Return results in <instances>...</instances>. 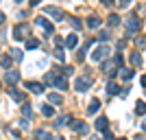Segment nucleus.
Masks as SVG:
<instances>
[{
    "label": "nucleus",
    "mask_w": 146,
    "mask_h": 140,
    "mask_svg": "<svg viewBox=\"0 0 146 140\" xmlns=\"http://www.w3.org/2000/svg\"><path fill=\"white\" fill-rule=\"evenodd\" d=\"M107 55H109V48L100 44V46H96V48H94V53H92V59H94V61H103Z\"/></svg>",
    "instance_id": "nucleus-1"
},
{
    "label": "nucleus",
    "mask_w": 146,
    "mask_h": 140,
    "mask_svg": "<svg viewBox=\"0 0 146 140\" xmlns=\"http://www.w3.org/2000/svg\"><path fill=\"white\" fill-rule=\"evenodd\" d=\"M5 81H7L9 85H15V83L20 81V72H18V70H7V74H5Z\"/></svg>",
    "instance_id": "nucleus-2"
},
{
    "label": "nucleus",
    "mask_w": 146,
    "mask_h": 140,
    "mask_svg": "<svg viewBox=\"0 0 146 140\" xmlns=\"http://www.w3.org/2000/svg\"><path fill=\"white\" fill-rule=\"evenodd\" d=\"M26 90H29V92H35V94H42V92H44V85L42 83H37V81H26Z\"/></svg>",
    "instance_id": "nucleus-3"
},
{
    "label": "nucleus",
    "mask_w": 146,
    "mask_h": 140,
    "mask_svg": "<svg viewBox=\"0 0 146 140\" xmlns=\"http://www.w3.org/2000/svg\"><path fill=\"white\" fill-rule=\"evenodd\" d=\"M74 88H76L79 92L90 90V79H83V77H81V79H76V81H74Z\"/></svg>",
    "instance_id": "nucleus-4"
},
{
    "label": "nucleus",
    "mask_w": 146,
    "mask_h": 140,
    "mask_svg": "<svg viewBox=\"0 0 146 140\" xmlns=\"http://www.w3.org/2000/svg\"><path fill=\"white\" fill-rule=\"evenodd\" d=\"M94 127H96L98 131H107V127H109V121H107L105 116H98V118H96V125H94Z\"/></svg>",
    "instance_id": "nucleus-5"
},
{
    "label": "nucleus",
    "mask_w": 146,
    "mask_h": 140,
    "mask_svg": "<svg viewBox=\"0 0 146 140\" xmlns=\"http://www.w3.org/2000/svg\"><path fill=\"white\" fill-rule=\"evenodd\" d=\"M70 127H72L74 131H79V134H87V125H85V123H81V121L70 123Z\"/></svg>",
    "instance_id": "nucleus-6"
},
{
    "label": "nucleus",
    "mask_w": 146,
    "mask_h": 140,
    "mask_svg": "<svg viewBox=\"0 0 146 140\" xmlns=\"http://www.w3.org/2000/svg\"><path fill=\"white\" fill-rule=\"evenodd\" d=\"M137 26H140V20L135 18V15H133V18H129V22H127V31H129V33H135Z\"/></svg>",
    "instance_id": "nucleus-7"
},
{
    "label": "nucleus",
    "mask_w": 146,
    "mask_h": 140,
    "mask_svg": "<svg viewBox=\"0 0 146 140\" xmlns=\"http://www.w3.org/2000/svg\"><path fill=\"white\" fill-rule=\"evenodd\" d=\"M103 70L109 74V77H113V74H116V61H105V64H103Z\"/></svg>",
    "instance_id": "nucleus-8"
},
{
    "label": "nucleus",
    "mask_w": 146,
    "mask_h": 140,
    "mask_svg": "<svg viewBox=\"0 0 146 140\" xmlns=\"http://www.w3.org/2000/svg\"><path fill=\"white\" fill-rule=\"evenodd\" d=\"M46 11H48L55 20H63V11H61V9H57V7H48Z\"/></svg>",
    "instance_id": "nucleus-9"
},
{
    "label": "nucleus",
    "mask_w": 146,
    "mask_h": 140,
    "mask_svg": "<svg viewBox=\"0 0 146 140\" xmlns=\"http://www.w3.org/2000/svg\"><path fill=\"white\" fill-rule=\"evenodd\" d=\"M26 31H29V26H26V24H20L18 26V29H13V33H15V37H18V40H24V33H26Z\"/></svg>",
    "instance_id": "nucleus-10"
},
{
    "label": "nucleus",
    "mask_w": 146,
    "mask_h": 140,
    "mask_svg": "<svg viewBox=\"0 0 146 140\" xmlns=\"http://www.w3.org/2000/svg\"><path fill=\"white\" fill-rule=\"evenodd\" d=\"M9 94H11V98H13V101H18V103H22V101H24V94H22L20 90H15V88H11V90H9Z\"/></svg>",
    "instance_id": "nucleus-11"
},
{
    "label": "nucleus",
    "mask_w": 146,
    "mask_h": 140,
    "mask_svg": "<svg viewBox=\"0 0 146 140\" xmlns=\"http://www.w3.org/2000/svg\"><path fill=\"white\" fill-rule=\"evenodd\" d=\"M48 103L61 105V103H63V96H61V94H55V92H50V94H48Z\"/></svg>",
    "instance_id": "nucleus-12"
},
{
    "label": "nucleus",
    "mask_w": 146,
    "mask_h": 140,
    "mask_svg": "<svg viewBox=\"0 0 146 140\" xmlns=\"http://www.w3.org/2000/svg\"><path fill=\"white\" fill-rule=\"evenodd\" d=\"M35 140H52V138H50V134L46 131V129H37L35 131Z\"/></svg>",
    "instance_id": "nucleus-13"
},
{
    "label": "nucleus",
    "mask_w": 146,
    "mask_h": 140,
    "mask_svg": "<svg viewBox=\"0 0 146 140\" xmlns=\"http://www.w3.org/2000/svg\"><path fill=\"white\" fill-rule=\"evenodd\" d=\"M98 107H100V101H98V98H92V103H90V107H87V112H90V114H96Z\"/></svg>",
    "instance_id": "nucleus-14"
},
{
    "label": "nucleus",
    "mask_w": 146,
    "mask_h": 140,
    "mask_svg": "<svg viewBox=\"0 0 146 140\" xmlns=\"http://www.w3.org/2000/svg\"><path fill=\"white\" fill-rule=\"evenodd\" d=\"M135 114H137V116L146 114V103H144V101H137V105H135Z\"/></svg>",
    "instance_id": "nucleus-15"
},
{
    "label": "nucleus",
    "mask_w": 146,
    "mask_h": 140,
    "mask_svg": "<svg viewBox=\"0 0 146 140\" xmlns=\"http://www.w3.org/2000/svg\"><path fill=\"white\" fill-rule=\"evenodd\" d=\"M63 125H70V116H59L55 123V127H63Z\"/></svg>",
    "instance_id": "nucleus-16"
},
{
    "label": "nucleus",
    "mask_w": 146,
    "mask_h": 140,
    "mask_svg": "<svg viewBox=\"0 0 146 140\" xmlns=\"http://www.w3.org/2000/svg\"><path fill=\"white\" fill-rule=\"evenodd\" d=\"M120 77L124 81H129V79H133V70H131V68H124V70H122L120 72Z\"/></svg>",
    "instance_id": "nucleus-17"
},
{
    "label": "nucleus",
    "mask_w": 146,
    "mask_h": 140,
    "mask_svg": "<svg viewBox=\"0 0 146 140\" xmlns=\"http://www.w3.org/2000/svg\"><path fill=\"white\" fill-rule=\"evenodd\" d=\"M66 46L68 48H74V46H76V35H68L66 37Z\"/></svg>",
    "instance_id": "nucleus-18"
},
{
    "label": "nucleus",
    "mask_w": 146,
    "mask_h": 140,
    "mask_svg": "<svg viewBox=\"0 0 146 140\" xmlns=\"http://www.w3.org/2000/svg\"><path fill=\"white\" fill-rule=\"evenodd\" d=\"M87 24H90L92 29H96V26H100V18H96V15H92V18L87 20Z\"/></svg>",
    "instance_id": "nucleus-19"
},
{
    "label": "nucleus",
    "mask_w": 146,
    "mask_h": 140,
    "mask_svg": "<svg viewBox=\"0 0 146 140\" xmlns=\"http://www.w3.org/2000/svg\"><path fill=\"white\" fill-rule=\"evenodd\" d=\"M22 114H24V118H33V107H31V105H24V107H22Z\"/></svg>",
    "instance_id": "nucleus-20"
},
{
    "label": "nucleus",
    "mask_w": 146,
    "mask_h": 140,
    "mask_svg": "<svg viewBox=\"0 0 146 140\" xmlns=\"http://www.w3.org/2000/svg\"><path fill=\"white\" fill-rule=\"evenodd\" d=\"M42 114L44 116H52V114H55V110H52L50 105H42Z\"/></svg>",
    "instance_id": "nucleus-21"
},
{
    "label": "nucleus",
    "mask_w": 146,
    "mask_h": 140,
    "mask_svg": "<svg viewBox=\"0 0 146 140\" xmlns=\"http://www.w3.org/2000/svg\"><path fill=\"white\" fill-rule=\"evenodd\" d=\"M107 92H109V94H118L120 90H118V85H116V83H109V85H107Z\"/></svg>",
    "instance_id": "nucleus-22"
},
{
    "label": "nucleus",
    "mask_w": 146,
    "mask_h": 140,
    "mask_svg": "<svg viewBox=\"0 0 146 140\" xmlns=\"http://www.w3.org/2000/svg\"><path fill=\"white\" fill-rule=\"evenodd\" d=\"M37 46H39L37 40H29V42H26V48H37Z\"/></svg>",
    "instance_id": "nucleus-23"
},
{
    "label": "nucleus",
    "mask_w": 146,
    "mask_h": 140,
    "mask_svg": "<svg viewBox=\"0 0 146 140\" xmlns=\"http://www.w3.org/2000/svg\"><path fill=\"white\" fill-rule=\"evenodd\" d=\"M118 22H120L118 15H109V26H118Z\"/></svg>",
    "instance_id": "nucleus-24"
},
{
    "label": "nucleus",
    "mask_w": 146,
    "mask_h": 140,
    "mask_svg": "<svg viewBox=\"0 0 146 140\" xmlns=\"http://www.w3.org/2000/svg\"><path fill=\"white\" fill-rule=\"evenodd\" d=\"M0 64H2V68H9V66H11V59H9V57H2Z\"/></svg>",
    "instance_id": "nucleus-25"
},
{
    "label": "nucleus",
    "mask_w": 146,
    "mask_h": 140,
    "mask_svg": "<svg viewBox=\"0 0 146 140\" xmlns=\"http://www.w3.org/2000/svg\"><path fill=\"white\" fill-rule=\"evenodd\" d=\"M13 59H15V61H22V50H13Z\"/></svg>",
    "instance_id": "nucleus-26"
},
{
    "label": "nucleus",
    "mask_w": 146,
    "mask_h": 140,
    "mask_svg": "<svg viewBox=\"0 0 146 140\" xmlns=\"http://www.w3.org/2000/svg\"><path fill=\"white\" fill-rule=\"evenodd\" d=\"M55 57H57L59 61H63V50H61V48H57V50H55Z\"/></svg>",
    "instance_id": "nucleus-27"
},
{
    "label": "nucleus",
    "mask_w": 146,
    "mask_h": 140,
    "mask_svg": "<svg viewBox=\"0 0 146 140\" xmlns=\"http://www.w3.org/2000/svg\"><path fill=\"white\" fill-rule=\"evenodd\" d=\"M70 22H72V26H74V29H79V26H81V22H79V20H74V18L70 20Z\"/></svg>",
    "instance_id": "nucleus-28"
},
{
    "label": "nucleus",
    "mask_w": 146,
    "mask_h": 140,
    "mask_svg": "<svg viewBox=\"0 0 146 140\" xmlns=\"http://www.w3.org/2000/svg\"><path fill=\"white\" fill-rule=\"evenodd\" d=\"M131 59H133V64H140V61H142V59H140V55H137V53H135V55L131 57Z\"/></svg>",
    "instance_id": "nucleus-29"
},
{
    "label": "nucleus",
    "mask_w": 146,
    "mask_h": 140,
    "mask_svg": "<svg viewBox=\"0 0 146 140\" xmlns=\"http://www.w3.org/2000/svg\"><path fill=\"white\" fill-rule=\"evenodd\" d=\"M103 5H107V7H111V5H113V0H103Z\"/></svg>",
    "instance_id": "nucleus-30"
},
{
    "label": "nucleus",
    "mask_w": 146,
    "mask_h": 140,
    "mask_svg": "<svg viewBox=\"0 0 146 140\" xmlns=\"http://www.w3.org/2000/svg\"><path fill=\"white\" fill-rule=\"evenodd\" d=\"M129 2H131V0H120V7H127Z\"/></svg>",
    "instance_id": "nucleus-31"
},
{
    "label": "nucleus",
    "mask_w": 146,
    "mask_h": 140,
    "mask_svg": "<svg viewBox=\"0 0 146 140\" xmlns=\"http://www.w3.org/2000/svg\"><path fill=\"white\" fill-rule=\"evenodd\" d=\"M2 22H5V13H0V24H2Z\"/></svg>",
    "instance_id": "nucleus-32"
},
{
    "label": "nucleus",
    "mask_w": 146,
    "mask_h": 140,
    "mask_svg": "<svg viewBox=\"0 0 146 140\" xmlns=\"http://www.w3.org/2000/svg\"><path fill=\"white\" fill-rule=\"evenodd\" d=\"M142 85H146V74H144V77H142Z\"/></svg>",
    "instance_id": "nucleus-33"
},
{
    "label": "nucleus",
    "mask_w": 146,
    "mask_h": 140,
    "mask_svg": "<svg viewBox=\"0 0 146 140\" xmlns=\"http://www.w3.org/2000/svg\"><path fill=\"white\" fill-rule=\"evenodd\" d=\"M142 129H144V131H146V121H144V123H142Z\"/></svg>",
    "instance_id": "nucleus-34"
},
{
    "label": "nucleus",
    "mask_w": 146,
    "mask_h": 140,
    "mask_svg": "<svg viewBox=\"0 0 146 140\" xmlns=\"http://www.w3.org/2000/svg\"><path fill=\"white\" fill-rule=\"evenodd\" d=\"M120 140H127V138H120Z\"/></svg>",
    "instance_id": "nucleus-35"
},
{
    "label": "nucleus",
    "mask_w": 146,
    "mask_h": 140,
    "mask_svg": "<svg viewBox=\"0 0 146 140\" xmlns=\"http://www.w3.org/2000/svg\"><path fill=\"white\" fill-rule=\"evenodd\" d=\"M0 85H2V81H0Z\"/></svg>",
    "instance_id": "nucleus-36"
}]
</instances>
